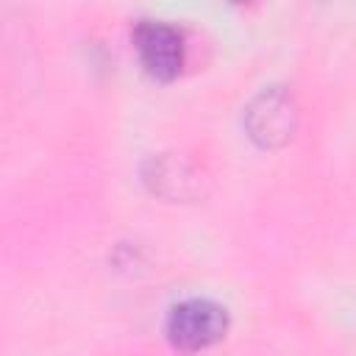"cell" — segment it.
<instances>
[{
    "mask_svg": "<svg viewBox=\"0 0 356 356\" xmlns=\"http://www.w3.org/2000/svg\"><path fill=\"white\" fill-rule=\"evenodd\" d=\"M134 44L142 67L159 78L172 81L184 67V33L164 19H139L134 28Z\"/></svg>",
    "mask_w": 356,
    "mask_h": 356,
    "instance_id": "cell-3",
    "label": "cell"
},
{
    "mask_svg": "<svg viewBox=\"0 0 356 356\" xmlns=\"http://www.w3.org/2000/svg\"><path fill=\"white\" fill-rule=\"evenodd\" d=\"M298 128V106L286 86L261 89L245 108V131L259 147H281Z\"/></svg>",
    "mask_w": 356,
    "mask_h": 356,
    "instance_id": "cell-2",
    "label": "cell"
},
{
    "mask_svg": "<svg viewBox=\"0 0 356 356\" xmlns=\"http://www.w3.org/2000/svg\"><path fill=\"white\" fill-rule=\"evenodd\" d=\"M145 184L161 197H195L200 192V175L178 156H153L142 170Z\"/></svg>",
    "mask_w": 356,
    "mask_h": 356,
    "instance_id": "cell-4",
    "label": "cell"
},
{
    "mask_svg": "<svg viewBox=\"0 0 356 356\" xmlns=\"http://www.w3.org/2000/svg\"><path fill=\"white\" fill-rule=\"evenodd\" d=\"M228 309L211 298H186L167 314L164 331L172 348L195 353L220 342L228 331Z\"/></svg>",
    "mask_w": 356,
    "mask_h": 356,
    "instance_id": "cell-1",
    "label": "cell"
}]
</instances>
